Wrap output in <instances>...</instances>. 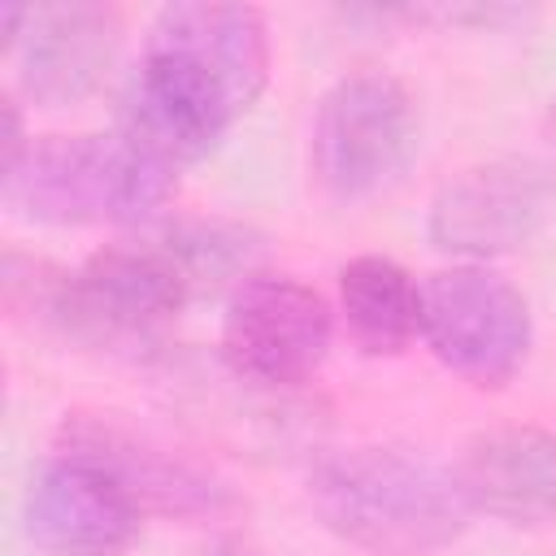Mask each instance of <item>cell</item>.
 I'll use <instances>...</instances> for the list:
<instances>
[{
    "mask_svg": "<svg viewBox=\"0 0 556 556\" xmlns=\"http://www.w3.org/2000/svg\"><path fill=\"white\" fill-rule=\"evenodd\" d=\"M417 156V104L382 70L343 74L313 117V174L334 200H369Z\"/></svg>",
    "mask_w": 556,
    "mask_h": 556,
    "instance_id": "5",
    "label": "cell"
},
{
    "mask_svg": "<svg viewBox=\"0 0 556 556\" xmlns=\"http://www.w3.org/2000/svg\"><path fill=\"white\" fill-rule=\"evenodd\" d=\"M156 239L191 282V295L217 291L222 282L239 287L243 278L256 274V261H261V235L252 226L222 222V217H178L161 226Z\"/></svg>",
    "mask_w": 556,
    "mask_h": 556,
    "instance_id": "14",
    "label": "cell"
},
{
    "mask_svg": "<svg viewBox=\"0 0 556 556\" xmlns=\"http://www.w3.org/2000/svg\"><path fill=\"white\" fill-rule=\"evenodd\" d=\"M469 513H486L504 526L556 521V430L495 426L465 443L452 469Z\"/></svg>",
    "mask_w": 556,
    "mask_h": 556,
    "instance_id": "12",
    "label": "cell"
},
{
    "mask_svg": "<svg viewBox=\"0 0 556 556\" xmlns=\"http://www.w3.org/2000/svg\"><path fill=\"white\" fill-rule=\"evenodd\" d=\"M308 504L326 530L378 556H426L469 526L456 478L395 447L326 452L308 469Z\"/></svg>",
    "mask_w": 556,
    "mask_h": 556,
    "instance_id": "3",
    "label": "cell"
},
{
    "mask_svg": "<svg viewBox=\"0 0 556 556\" xmlns=\"http://www.w3.org/2000/svg\"><path fill=\"white\" fill-rule=\"evenodd\" d=\"M13 313L43 317L61 334L96 348L152 343L191 300V282L161 239H126L91 252L78 269H52L35 256H4Z\"/></svg>",
    "mask_w": 556,
    "mask_h": 556,
    "instance_id": "2",
    "label": "cell"
},
{
    "mask_svg": "<svg viewBox=\"0 0 556 556\" xmlns=\"http://www.w3.org/2000/svg\"><path fill=\"white\" fill-rule=\"evenodd\" d=\"M122 43V17L109 4H9L4 48L17 70V87L48 109L87 100Z\"/></svg>",
    "mask_w": 556,
    "mask_h": 556,
    "instance_id": "10",
    "label": "cell"
},
{
    "mask_svg": "<svg viewBox=\"0 0 556 556\" xmlns=\"http://www.w3.org/2000/svg\"><path fill=\"white\" fill-rule=\"evenodd\" d=\"M556 213V169L539 156H495L460 169L430 200V243L473 265L530 243Z\"/></svg>",
    "mask_w": 556,
    "mask_h": 556,
    "instance_id": "9",
    "label": "cell"
},
{
    "mask_svg": "<svg viewBox=\"0 0 556 556\" xmlns=\"http://www.w3.org/2000/svg\"><path fill=\"white\" fill-rule=\"evenodd\" d=\"M339 313L369 356H395L421 334V287L391 256H352L339 269Z\"/></svg>",
    "mask_w": 556,
    "mask_h": 556,
    "instance_id": "13",
    "label": "cell"
},
{
    "mask_svg": "<svg viewBox=\"0 0 556 556\" xmlns=\"http://www.w3.org/2000/svg\"><path fill=\"white\" fill-rule=\"evenodd\" d=\"M421 339L465 382L495 391L530 356V304L486 265H447L421 282Z\"/></svg>",
    "mask_w": 556,
    "mask_h": 556,
    "instance_id": "6",
    "label": "cell"
},
{
    "mask_svg": "<svg viewBox=\"0 0 556 556\" xmlns=\"http://www.w3.org/2000/svg\"><path fill=\"white\" fill-rule=\"evenodd\" d=\"M26 539L43 556H122L143 526V513L87 460L48 456L22 495Z\"/></svg>",
    "mask_w": 556,
    "mask_h": 556,
    "instance_id": "11",
    "label": "cell"
},
{
    "mask_svg": "<svg viewBox=\"0 0 556 556\" xmlns=\"http://www.w3.org/2000/svg\"><path fill=\"white\" fill-rule=\"evenodd\" d=\"M204 556H265V552H256V547L243 543V539H222V543H213Z\"/></svg>",
    "mask_w": 556,
    "mask_h": 556,
    "instance_id": "15",
    "label": "cell"
},
{
    "mask_svg": "<svg viewBox=\"0 0 556 556\" xmlns=\"http://www.w3.org/2000/svg\"><path fill=\"white\" fill-rule=\"evenodd\" d=\"M56 452L96 465L143 517L217 521L239 508L226 478L113 413H70L56 430Z\"/></svg>",
    "mask_w": 556,
    "mask_h": 556,
    "instance_id": "7",
    "label": "cell"
},
{
    "mask_svg": "<svg viewBox=\"0 0 556 556\" xmlns=\"http://www.w3.org/2000/svg\"><path fill=\"white\" fill-rule=\"evenodd\" d=\"M178 174L113 135H39L4 169V204L48 226L143 222L174 195Z\"/></svg>",
    "mask_w": 556,
    "mask_h": 556,
    "instance_id": "4",
    "label": "cell"
},
{
    "mask_svg": "<svg viewBox=\"0 0 556 556\" xmlns=\"http://www.w3.org/2000/svg\"><path fill=\"white\" fill-rule=\"evenodd\" d=\"M269 78V30L252 4H165L117 96V135L165 169L204 161L256 104Z\"/></svg>",
    "mask_w": 556,
    "mask_h": 556,
    "instance_id": "1",
    "label": "cell"
},
{
    "mask_svg": "<svg viewBox=\"0 0 556 556\" xmlns=\"http://www.w3.org/2000/svg\"><path fill=\"white\" fill-rule=\"evenodd\" d=\"M330 348V304L295 274L256 269L230 291L222 356L235 378L256 387H300Z\"/></svg>",
    "mask_w": 556,
    "mask_h": 556,
    "instance_id": "8",
    "label": "cell"
}]
</instances>
